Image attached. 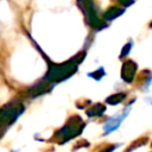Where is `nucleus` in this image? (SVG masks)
Listing matches in <instances>:
<instances>
[{
  "label": "nucleus",
  "mask_w": 152,
  "mask_h": 152,
  "mask_svg": "<svg viewBox=\"0 0 152 152\" xmlns=\"http://www.w3.org/2000/svg\"><path fill=\"white\" fill-rule=\"evenodd\" d=\"M82 61V57H75L71 61H68L63 64H58V65H53L49 68V71L45 75L44 82H50V83H55V82H59L63 81L68 77H70L71 75H74L77 70V64L78 62Z\"/></svg>",
  "instance_id": "f257e3e1"
},
{
  "label": "nucleus",
  "mask_w": 152,
  "mask_h": 152,
  "mask_svg": "<svg viewBox=\"0 0 152 152\" xmlns=\"http://www.w3.org/2000/svg\"><path fill=\"white\" fill-rule=\"evenodd\" d=\"M83 128H84V122H83V120H82L80 116L75 115V116H72L71 119H69V121L57 132L56 137H57L59 144H64V142H66L68 140H70V139L77 137V135L83 131Z\"/></svg>",
  "instance_id": "f03ea898"
},
{
  "label": "nucleus",
  "mask_w": 152,
  "mask_h": 152,
  "mask_svg": "<svg viewBox=\"0 0 152 152\" xmlns=\"http://www.w3.org/2000/svg\"><path fill=\"white\" fill-rule=\"evenodd\" d=\"M24 109L25 108L21 103L11 104L6 108L0 109V137L5 133L6 128L18 119V116L24 112Z\"/></svg>",
  "instance_id": "7ed1b4c3"
},
{
  "label": "nucleus",
  "mask_w": 152,
  "mask_h": 152,
  "mask_svg": "<svg viewBox=\"0 0 152 152\" xmlns=\"http://www.w3.org/2000/svg\"><path fill=\"white\" fill-rule=\"evenodd\" d=\"M80 2V7L82 10V12L84 13L86 18L88 19V23L91 27L100 30L104 26V23L102 20H100L99 15H97V10L96 6L94 5L93 0H78Z\"/></svg>",
  "instance_id": "20e7f679"
},
{
  "label": "nucleus",
  "mask_w": 152,
  "mask_h": 152,
  "mask_svg": "<svg viewBox=\"0 0 152 152\" xmlns=\"http://www.w3.org/2000/svg\"><path fill=\"white\" fill-rule=\"evenodd\" d=\"M137 69L138 65L133 62V61H127L122 64V69H121V78L125 82H132L135 77L137 74Z\"/></svg>",
  "instance_id": "39448f33"
},
{
  "label": "nucleus",
  "mask_w": 152,
  "mask_h": 152,
  "mask_svg": "<svg viewBox=\"0 0 152 152\" xmlns=\"http://www.w3.org/2000/svg\"><path fill=\"white\" fill-rule=\"evenodd\" d=\"M127 114H128V109L126 108V109H124L120 114L118 113L115 116L109 118V120H108V121H107V124L104 125V132H106V133H110L112 131L116 129V128L120 126L121 121L127 116Z\"/></svg>",
  "instance_id": "423d86ee"
},
{
  "label": "nucleus",
  "mask_w": 152,
  "mask_h": 152,
  "mask_svg": "<svg viewBox=\"0 0 152 152\" xmlns=\"http://www.w3.org/2000/svg\"><path fill=\"white\" fill-rule=\"evenodd\" d=\"M104 112H106V107L101 103H96V104L91 106L90 109H88L87 114H88V116H101Z\"/></svg>",
  "instance_id": "0eeeda50"
},
{
  "label": "nucleus",
  "mask_w": 152,
  "mask_h": 152,
  "mask_svg": "<svg viewBox=\"0 0 152 152\" xmlns=\"http://www.w3.org/2000/svg\"><path fill=\"white\" fill-rule=\"evenodd\" d=\"M125 99H126V94H125V93L114 94V95H110V96L107 99V103H109V104H112V106H115V104L122 102Z\"/></svg>",
  "instance_id": "6e6552de"
},
{
  "label": "nucleus",
  "mask_w": 152,
  "mask_h": 152,
  "mask_svg": "<svg viewBox=\"0 0 152 152\" xmlns=\"http://www.w3.org/2000/svg\"><path fill=\"white\" fill-rule=\"evenodd\" d=\"M122 13V10L118 8V7H110L106 13H104V18L107 20H112L114 18H116L118 15H120Z\"/></svg>",
  "instance_id": "1a4fd4ad"
},
{
  "label": "nucleus",
  "mask_w": 152,
  "mask_h": 152,
  "mask_svg": "<svg viewBox=\"0 0 152 152\" xmlns=\"http://www.w3.org/2000/svg\"><path fill=\"white\" fill-rule=\"evenodd\" d=\"M118 147V145H109V146H106L103 150H101L100 152H113L115 148Z\"/></svg>",
  "instance_id": "9d476101"
},
{
  "label": "nucleus",
  "mask_w": 152,
  "mask_h": 152,
  "mask_svg": "<svg viewBox=\"0 0 152 152\" xmlns=\"http://www.w3.org/2000/svg\"><path fill=\"white\" fill-rule=\"evenodd\" d=\"M131 45H132L131 43L125 45V48H124V50H122V52H121V56H120V58H122V57H124V56H125L127 52H129V50H131Z\"/></svg>",
  "instance_id": "9b49d317"
}]
</instances>
